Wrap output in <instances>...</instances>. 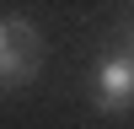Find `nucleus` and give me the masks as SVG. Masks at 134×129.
Here are the masks:
<instances>
[{
	"mask_svg": "<svg viewBox=\"0 0 134 129\" xmlns=\"http://www.w3.org/2000/svg\"><path fill=\"white\" fill-rule=\"evenodd\" d=\"M129 54H134V32H129Z\"/></svg>",
	"mask_w": 134,
	"mask_h": 129,
	"instance_id": "3",
	"label": "nucleus"
},
{
	"mask_svg": "<svg viewBox=\"0 0 134 129\" xmlns=\"http://www.w3.org/2000/svg\"><path fill=\"white\" fill-rule=\"evenodd\" d=\"M43 64V38L27 16H0V86H27Z\"/></svg>",
	"mask_w": 134,
	"mask_h": 129,
	"instance_id": "1",
	"label": "nucleus"
},
{
	"mask_svg": "<svg viewBox=\"0 0 134 129\" xmlns=\"http://www.w3.org/2000/svg\"><path fill=\"white\" fill-rule=\"evenodd\" d=\"M97 108L102 113L134 108V54H107L97 64Z\"/></svg>",
	"mask_w": 134,
	"mask_h": 129,
	"instance_id": "2",
	"label": "nucleus"
}]
</instances>
